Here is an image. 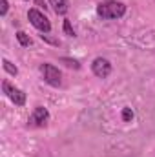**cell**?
<instances>
[{"mask_svg": "<svg viewBox=\"0 0 155 157\" xmlns=\"http://www.w3.org/2000/svg\"><path fill=\"white\" fill-rule=\"evenodd\" d=\"M124 13H126V6L122 2H117V0H106V2H100L97 6V15L104 20L120 18Z\"/></svg>", "mask_w": 155, "mask_h": 157, "instance_id": "1", "label": "cell"}, {"mask_svg": "<svg viewBox=\"0 0 155 157\" xmlns=\"http://www.w3.org/2000/svg\"><path fill=\"white\" fill-rule=\"evenodd\" d=\"M28 18H29V22L39 29L40 33H49V31H51V22H49V18H47L44 13H40L39 9H29V11H28Z\"/></svg>", "mask_w": 155, "mask_h": 157, "instance_id": "2", "label": "cell"}, {"mask_svg": "<svg viewBox=\"0 0 155 157\" xmlns=\"http://www.w3.org/2000/svg\"><path fill=\"white\" fill-rule=\"evenodd\" d=\"M2 90H4V93L11 99V102H13L15 106H24V104H26V93H24L20 88H15L9 80H4V82H2Z\"/></svg>", "mask_w": 155, "mask_h": 157, "instance_id": "3", "label": "cell"}, {"mask_svg": "<svg viewBox=\"0 0 155 157\" xmlns=\"http://www.w3.org/2000/svg\"><path fill=\"white\" fill-rule=\"evenodd\" d=\"M40 71H42V75H44V80H46L49 86L59 88V86L62 84V75H60L59 68H55L53 64H42V66H40Z\"/></svg>", "mask_w": 155, "mask_h": 157, "instance_id": "4", "label": "cell"}, {"mask_svg": "<svg viewBox=\"0 0 155 157\" xmlns=\"http://www.w3.org/2000/svg\"><path fill=\"white\" fill-rule=\"evenodd\" d=\"M91 71H93L95 77L106 78V77H110V73H112V64H110V60H106L102 57H97L93 60V64H91Z\"/></svg>", "mask_w": 155, "mask_h": 157, "instance_id": "5", "label": "cell"}, {"mask_svg": "<svg viewBox=\"0 0 155 157\" xmlns=\"http://www.w3.org/2000/svg\"><path fill=\"white\" fill-rule=\"evenodd\" d=\"M47 121H49V112L44 108V106H37L35 110H33V113H31V117H29V126H46L47 124Z\"/></svg>", "mask_w": 155, "mask_h": 157, "instance_id": "6", "label": "cell"}, {"mask_svg": "<svg viewBox=\"0 0 155 157\" xmlns=\"http://www.w3.org/2000/svg\"><path fill=\"white\" fill-rule=\"evenodd\" d=\"M49 4H51L53 11L57 15H66L68 9H70V2L68 0H49Z\"/></svg>", "mask_w": 155, "mask_h": 157, "instance_id": "7", "label": "cell"}, {"mask_svg": "<svg viewBox=\"0 0 155 157\" xmlns=\"http://www.w3.org/2000/svg\"><path fill=\"white\" fill-rule=\"evenodd\" d=\"M2 66H4V70H6L9 75H17V73H18V68H17L13 62H9L7 59H2Z\"/></svg>", "mask_w": 155, "mask_h": 157, "instance_id": "8", "label": "cell"}, {"mask_svg": "<svg viewBox=\"0 0 155 157\" xmlns=\"http://www.w3.org/2000/svg\"><path fill=\"white\" fill-rule=\"evenodd\" d=\"M17 40H18L20 46H24V48H28V46L31 44V37H29L28 33H24V31H17Z\"/></svg>", "mask_w": 155, "mask_h": 157, "instance_id": "9", "label": "cell"}, {"mask_svg": "<svg viewBox=\"0 0 155 157\" xmlns=\"http://www.w3.org/2000/svg\"><path fill=\"white\" fill-rule=\"evenodd\" d=\"M60 62H62V64H66L68 68H73V70H78V68H80L78 60H75V59H68V57H62V59H60Z\"/></svg>", "mask_w": 155, "mask_h": 157, "instance_id": "10", "label": "cell"}, {"mask_svg": "<svg viewBox=\"0 0 155 157\" xmlns=\"http://www.w3.org/2000/svg\"><path fill=\"white\" fill-rule=\"evenodd\" d=\"M62 28H64V33H66L68 37H75V29L71 28V22H70L68 18L64 20V26H62Z\"/></svg>", "mask_w": 155, "mask_h": 157, "instance_id": "11", "label": "cell"}, {"mask_svg": "<svg viewBox=\"0 0 155 157\" xmlns=\"http://www.w3.org/2000/svg\"><path fill=\"white\" fill-rule=\"evenodd\" d=\"M122 121L124 122H131L133 121V110L131 108H124L122 110Z\"/></svg>", "mask_w": 155, "mask_h": 157, "instance_id": "12", "label": "cell"}, {"mask_svg": "<svg viewBox=\"0 0 155 157\" xmlns=\"http://www.w3.org/2000/svg\"><path fill=\"white\" fill-rule=\"evenodd\" d=\"M40 39H42V40H46V42H49V44H55V46H59V40L51 39V37H49L47 33H42V35H40Z\"/></svg>", "mask_w": 155, "mask_h": 157, "instance_id": "13", "label": "cell"}, {"mask_svg": "<svg viewBox=\"0 0 155 157\" xmlns=\"http://www.w3.org/2000/svg\"><path fill=\"white\" fill-rule=\"evenodd\" d=\"M7 7H9V2H7V0H2V9H0V15H2V17L7 13Z\"/></svg>", "mask_w": 155, "mask_h": 157, "instance_id": "14", "label": "cell"}]
</instances>
